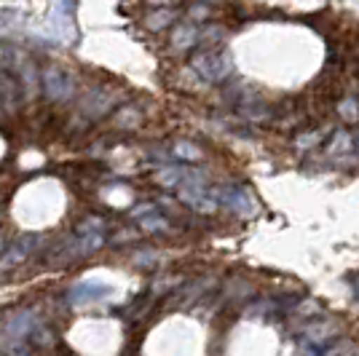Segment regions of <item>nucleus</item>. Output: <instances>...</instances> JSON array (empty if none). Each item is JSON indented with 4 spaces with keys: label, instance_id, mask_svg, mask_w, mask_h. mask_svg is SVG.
<instances>
[{
    "label": "nucleus",
    "instance_id": "nucleus-4",
    "mask_svg": "<svg viewBox=\"0 0 359 356\" xmlns=\"http://www.w3.org/2000/svg\"><path fill=\"white\" fill-rule=\"evenodd\" d=\"M35 324H38V319H35V313L27 311V308H16V311H11L3 319V329H6L14 341H22V343H27Z\"/></svg>",
    "mask_w": 359,
    "mask_h": 356
},
{
    "label": "nucleus",
    "instance_id": "nucleus-12",
    "mask_svg": "<svg viewBox=\"0 0 359 356\" xmlns=\"http://www.w3.org/2000/svg\"><path fill=\"white\" fill-rule=\"evenodd\" d=\"M105 295V287H100V284H81V287H75L73 289V303H89V300H94V297Z\"/></svg>",
    "mask_w": 359,
    "mask_h": 356
},
{
    "label": "nucleus",
    "instance_id": "nucleus-16",
    "mask_svg": "<svg viewBox=\"0 0 359 356\" xmlns=\"http://www.w3.org/2000/svg\"><path fill=\"white\" fill-rule=\"evenodd\" d=\"M172 153H175L177 158H185V161H194V158H198V150H196L191 142H177V145L172 148Z\"/></svg>",
    "mask_w": 359,
    "mask_h": 356
},
{
    "label": "nucleus",
    "instance_id": "nucleus-8",
    "mask_svg": "<svg viewBox=\"0 0 359 356\" xmlns=\"http://www.w3.org/2000/svg\"><path fill=\"white\" fill-rule=\"evenodd\" d=\"M32 348H38V351H51V348H57V335L51 332V327H46L43 322H38L35 329L30 332V338H27Z\"/></svg>",
    "mask_w": 359,
    "mask_h": 356
},
{
    "label": "nucleus",
    "instance_id": "nucleus-1",
    "mask_svg": "<svg viewBox=\"0 0 359 356\" xmlns=\"http://www.w3.org/2000/svg\"><path fill=\"white\" fill-rule=\"evenodd\" d=\"M191 64L196 67V73L201 75L204 81H210V83H220L225 81L228 75L233 73V62L228 54L223 51H215V48H207V51H198Z\"/></svg>",
    "mask_w": 359,
    "mask_h": 356
},
{
    "label": "nucleus",
    "instance_id": "nucleus-19",
    "mask_svg": "<svg viewBox=\"0 0 359 356\" xmlns=\"http://www.w3.org/2000/svg\"><path fill=\"white\" fill-rule=\"evenodd\" d=\"M0 254H3V236H0Z\"/></svg>",
    "mask_w": 359,
    "mask_h": 356
},
{
    "label": "nucleus",
    "instance_id": "nucleus-13",
    "mask_svg": "<svg viewBox=\"0 0 359 356\" xmlns=\"http://www.w3.org/2000/svg\"><path fill=\"white\" fill-rule=\"evenodd\" d=\"M142 231H150V233H169L172 225L166 223L164 217H158V214H150V220H142Z\"/></svg>",
    "mask_w": 359,
    "mask_h": 356
},
{
    "label": "nucleus",
    "instance_id": "nucleus-10",
    "mask_svg": "<svg viewBox=\"0 0 359 356\" xmlns=\"http://www.w3.org/2000/svg\"><path fill=\"white\" fill-rule=\"evenodd\" d=\"M175 19H177V11H172V8H156V11H150V14L145 16V27H148L150 32L166 30V27L175 25Z\"/></svg>",
    "mask_w": 359,
    "mask_h": 356
},
{
    "label": "nucleus",
    "instance_id": "nucleus-3",
    "mask_svg": "<svg viewBox=\"0 0 359 356\" xmlns=\"http://www.w3.org/2000/svg\"><path fill=\"white\" fill-rule=\"evenodd\" d=\"M35 247H38V236H32V233L16 238L14 244H8V247L3 249V254H0V273H11V271H16V268L30 257Z\"/></svg>",
    "mask_w": 359,
    "mask_h": 356
},
{
    "label": "nucleus",
    "instance_id": "nucleus-5",
    "mask_svg": "<svg viewBox=\"0 0 359 356\" xmlns=\"http://www.w3.org/2000/svg\"><path fill=\"white\" fill-rule=\"evenodd\" d=\"M22 97H25L22 83L8 70H3L0 73V110L3 113H16L19 104H22Z\"/></svg>",
    "mask_w": 359,
    "mask_h": 356
},
{
    "label": "nucleus",
    "instance_id": "nucleus-11",
    "mask_svg": "<svg viewBox=\"0 0 359 356\" xmlns=\"http://www.w3.org/2000/svg\"><path fill=\"white\" fill-rule=\"evenodd\" d=\"M322 356H359V345L354 341H348V338H344V341H335L330 343L327 348H325V354Z\"/></svg>",
    "mask_w": 359,
    "mask_h": 356
},
{
    "label": "nucleus",
    "instance_id": "nucleus-14",
    "mask_svg": "<svg viewBox=\"0 0 359 356\" xmlns=\"http://www.w3.org/2000/svg\"><path fill=\"white\" fill-rule=\"evenodd\" d=\"M338 113H341L344 121H348V123H357L359 121V102L357 100H344V102L338 104Z\"/></svg>",
    "mask_w": 359,
    "mask_h": 356
},
{
    "label": "nucleus",
    "instance_id": "nucleus-15",
    "mask_svg": "<svg viewBox=\"0 0 359 356\" xmlns=\"http://www.w3.org/2000/svg\"><path fill=\"white\" fill-rule=\"evenodd\" d=\"M351 142H354V139H351V134L348 132H335V139H332V142H330V153H344V150H348L351 148Z\"/></svg>",
    "mask_w": 359,
    "mask_h": 356
},
{
    "label": "nucleus",
    "instance_id": "nucleus-6",
    "mask_svg": "<svg viewBox=\"0 0 359 356\" xmlns=\"http://www.w3.org/2000/svg\"><path fill=\"white\" fill-rule=\"evenodd\" d=\"M341 332V324L335 319H322V322H314L303 329V338L314 345H322V343H330L335 335Z\"/></svg>",
    "mask_w": 359,
    "mask_h": 356
},
{
    "label": "nucleus",
    "instance_id": "nucleus-9",
    "mask_svg": "<svg viewBox=\"0 0 359 356\" xmlns=\"http://www.w3.org/2000/svg\"><path fill=\"white\" fill-rule=\"evenodd\" d=\"M217 196L223 198L228 207L239 209L241 214H252V212H255V204H252V198H250V193H247V191H236V188H228L225 193H217Z\"/></svg>",
    "mask_w": 359,
    "mask_h": 356
},
{
    "label": "nucleus",
    "instance_id": "nucleus-2",
    "mask_svg": "<svg viewBox=\"0 0 359 356\" xmlns=\"http://www.w3.org/2000/svg\"><path fill=\"white\" fill-rule=\"evenodd\" d=\"M41 86H43V94L51 102H67L75 94L73 75L67 73L65 67H60V64H48L41 73Z\"/></svg>",
    "mask_w": 359,
    "mask_h": 356
},
{
    "label": "nucleus",
    "instance_id": "nucleus-18",
    "mask_svg": "<svg viewBox=\"0 0 359 356\" xmlns=\"http://www.w3.org/2000/svg\"><path fill=\"white\" fill-rule=\"evenodd\" d=\"M191 16H196V19H207V16H212V8L210 6H194V8H191Z\"/></svg>",
    "mask_w": 359,
    "mask_h": 356
},
{
    "label": "nucleus",
    "instance_id": "nucleus-17",
    "mask_svg": "<svg viewBox=\"0 0 359 356\" xmlns=\"http://www.w3.org/2000/svg\"><path fill=\"white\" fill-rule=\"evenodd\" d=\"M319 139H322V132L303 134V137H298V148H311V145H316Z\"/></svg>",
    "mask_w": 359,
    "mask_h": 356
},
{
    "label": "nucleus",
    "instance_id": "nucleus-7",
    "mask_svg": "<svg viewBox=\"0 0 359 356\" xmlns=\"http://www.w3.org/2000/svg\"><path fill=\"white\" fill-rule=\"evenodd\" d=\"M198 41V32H196L194 22H180L177 27L172 30V48L177 51H185Z\"/></svg>",
    "mask_w": 359,
    "mask_h": 356
}]
</instances>
